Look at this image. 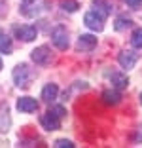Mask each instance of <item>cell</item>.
<instances>
[{
    "label": "cell",
    "mask_w": 142,
    "mask_h": 148,
    "mask_svg": "<svg viewBox=\"0 0 142 148\" xmlns=\"http://www.w3.org/2000/svg\"><path fill=\"white\" fill-rule=\"evenodd\" d=\"M12 76H13V84H15L17 87H21V89H25V87L30 86V78H32V74H30L29 65H25V63H21V65L15 66Z\"/></svg>",
    "instance_id": "cell-1"
},
{
    "label": "cell",
    "mask_w": 142,
    "mask_h": 148,
    "mask_svg": "<svg viewBox=\"0 0 142 148\" xmlns=\"http://www.w3.org/2000/svg\"><path fill=\"white\" fill-rule=\"evenodd\" d=\"M51 42L53 46H55L57 49H61V51H65L66 48H68V32H66L65 27H55L51 32Z\"/></svg>",
    "instance_id": "cell-2"
},
{
    "label": "cell",
    "mask_w": 142,
    "mask_h": 148,
    "mask_svg": "<svg viewBox=\"0 0 142 148\" xmlns=\"http://www.w3.org/2000/svg\"><path fill=\"white\" fill-rule=\"evenodd\" d=\"M30 59H32L36 65H40V66L49 65V61H51V49L47 48V46H40V48L32 49V53H30Z\"/></svg>",
    "instance_id": "cell-3"
},
{
    "label": "cell",
    "mask_w": 142,
    "mask_h": 148,
    "mask_svg": "<svg viewBox=\"0 0 142 148\" xmlns=\"http://www.w3.org/2000/svg\"><path fill=\"white\" fill-rule=\"evenodd\" d=\"M61 120H63V118H59L51 108H49L42 116V120H40V122H42V127L46 131H57V129H61Z\"/></svg>",
    "instance_id": "cell-4"
},
{
    "label": "cell",
    "mask_w": 142,
    "mask_h": 148,
    "mask_svg": "<svg viewBox=\"0 0 142 148\" xmlns=\"http://www.w3.org/2000/svg\"><path fill=\"white\" fill-rule=\"evenodd\" d=\"M83 23H85V27L87 29H91V31H95V32H100L104 29V19L100 17L97 12H87L85 13V17H83Z\"/></svg>",
    "instance_id": "cell-5"
},
{
    "label": "cell",
    "mask_w": 142,
    "mask_h": 148,
    "mask_svg": "<svg viewBox=\"0 0 142 148\" xmlns=\"http://www.w3.org/2000/svg\"><path fill=\"white\" fill-rule=\"evenodd\" d=\"M138 53L137 51H133V49H123V51L117 55V63H119L123 69H133L134 65H137V61H138Z\"/></svg>",
    "instance_id": "cell-6"
},
{
    "label": "cell",
    "mask_w": 142,
    "mask_h": 148,
    "mask_svg": "<svg viewBox=\"0 0 142 148\" xmlns=\"http://www.w3.org/2000/svg\"><path fill=\"white\" fill-rule=\"evenodd\" d=\"M106 78L112 82V86L116 87V89H125V87L129 86V78H127L123 72H119V70H108Z\"/></svg>",
    "instance_id": "cell-7"
},
{
    "label": "cell",
    "mask_w": 142,
    "mask_h": 148,
    "mask_svg": "<svg viewBox=\"0 0 142 148\" xmlns=\"http://www.w3.org/2000/svg\"><path fill=\"white\" fill-rule=\"evenodd\" d=\"M36 34H38V31L32 25H21V27L15 29V36L19 40H23V42H32L36 38Z\"/></svg>",
    "instance_id": "cell-8"
},
{
    "label": "cell",
    "mask_w": 142,
    "mask_h": 148,
    "mask_svg": "<svg viewBox=\"0 0 142 148\" xmlns=\"http://www.w3.org/2000/svg\"><path fill=\"white\" fill-rule=\"evenodd\" d=\"M95 46H97V38L93 34H82L76 44V48L80 51H91V49H95Z\"/></svg>",
    "instance_id": "cell-9"
},
{
    "label": "cell",
    "mask_w": 142,
    "mask_h": 148,
    "mask_svg": "<svg viewBox=\"0 0 142 148\" xmlns=\"http://www.w3.org/2000/svg\"><path fill=\"white\" fill-rule=\"evenodd\" d=\"M91 6H93V12H97L102 19H106L108 15L112 13V4H110L108 0H93Z\"/></svg>",
    "instance_id": "cell-10"
},
{
    "label": "cell",
    "mask_w": 142,
    "mask_h": 148,
    "mask_svg": "<svg viewBox=\"0 0 142 148\" xmlns=\"http://www.w3.org/2000/svg\"><path fill=\"white\" fill-rule=\"evenodd\" d=\"M36 108H38V103H36V99H32V97H21V99L17 101V110L19 112H36Z\"/></svg>",
    "instance_id": "cell-11"
},
{
    "label": "cell",
    "mask_w": 142,
    "mask_h": 148,
    "mask_svg": "<svg viewBox=\"0 0 142 148\" xmlns=\"http://www.w3.org/2000/svg\"><path fill=\"white\" fill-rule=\"evenodd\" d=\"M19 12H21L23 15H27V17H34V15H38L40 8H38V4H36V0H23Z\"/></svg>",
    "instance_id": "cell-12"
},
{
    "label": "cell",
    "mask_w": 142,
    "mask_h": 148,
    "mask_svg": "<svg viewBox=\"0 0 142 148\" xmlns=\"http://www.w3.org/2000/svg\"><path fill=\"white\" fill-rule=\"evenodd\" d=\"M57 95H59L57 84H47V86L42 89V99L46 101V103H53V101L57 99Z\"/></svg>",
    "instance_id": "cell-13"
},
{
    "label": "cell",
    "mask_w": 142,
    "mask_h": 148,
    "mask_svg": "<svg viewBox=\"0 0 142 148\" xmlns=\"http://www.w3.org/2000/svg\"><path fill=\"white\" fill-rule=\"evenodd\" d=\"M102 101L106 105H117L121 101V93L117 91L116 87L114 89H106V91H102Z\"/></svg>",
    "instance_id": "cell-14"
},
{
    "label": "cell",
    "mask_w": 142,
    "mask_h": 148,
    "mask_svg": "<svg viewBox=\"0 0 142 148\" xmlns=\"http://www.w3.org/2000/svg\"><path fill=\"white\" fill-rule=\"evenodd\" d=\"M10 51H12V38L0 32V53H10Z\"/></svg>",
    "instance_id": "cell-15"
},
{
    "label": "cell",
    "mask_w": 142,
    "mask_h": 148,
    "mask_svg": "<svg viewBox=\"0 0 142 148\" xmlns=\"http://www.w3.org/2000/svg\"><path fill=\"white\" fill-rule=\"evenodd\" d=\"M131 44H133V48L142 49V29H134L133 31V34H131Z\"/></svg>",
    "instance_id": "cell-16"
},
{
    "label": "cell",
    "mask_w": 142,
    "mask_h": 148,
    "mask_svg": "<svg viewBox=\"0 0 142 148\" xmlns=\"http://www.w3.org/2000/svg\"><path fill=\"white\" fill-rule=\"evenodd\" d=\"M131 25H133V21H131L129 17H117L116 23H114V29H116V31H125V29H129Z\"/></svg>",
    "instance_id": "cell-17"
},
{
    "label": "cell",
    "mask_w": 142,
    "mask_h": 148,
    "mask_svg": "<svg viewBox=\"0 0 142 148\" xmlns=\"http://www.w3.org/2000/svg\"><path fill=\"white\" fill-rule=\"evenodd\" d=\"M61 8H63V12L74 13L78 8H80V4H78L76 0H63V2H61Z\"/></svg>",
    "instance_id": "cell-18"
},
{
    "label": "cell",
    "mask_w": 142,
    "mask_h": 148,
    "mask_svg": "<svg viewBox=\"0 0 142 148\" xmlns=\"http://www.w3.org/2000/svg\"><path fill=\"white\" fill-rule=\"evenodd\" d=\"M53 146L55 148H74V144L70 143V140H66V139H59V140H55Z\"/></svg>",
    "instance_id": "cell-19"
},
{
    "label": "cell",
    "mask_w": 142,
    "mask_h": 148,
    "mask_svg": "<svg viewBox=\"0 0 142 148\" xmlns=\"http://www.w3.org/2000/svg\"><path fill=\"white\" fill-rule=\"evenodd\" d=\"M123 2H125L127 6H131V8H134V10H137L138 6L142 4V0H123Z\"/></svg>",
    "instance_id": "cell-20"
},
{
    "label": "cell",
    "mask_w": 142,
    "mask_h": 148,
    "mask_svg": "<svg viewBox=\"0 0 142 148\" xmlns=\"http://www.w3.org/2000/svg\"><path fill=\"white\" fill-rule=\"evenodd\" d=\"M0 70H2V59H0Z\"/></svg>",
    "instance_id": "cell-21"
},
{
    "label": "cell",
    "mask_w": 142,
    "mask_h": 148,
    "mask_svg": "<svg viewBox=\"0 0 142 148\" xmlns=\"http://www.w3.org/2000/svg\"><path fill=\"white\" fill-rule=\"evenodd\" d=\"M140 103H142V93H140Z\"/></svg>",
    "instance_id": "cell-22"
}]
</instances>
